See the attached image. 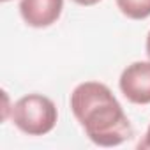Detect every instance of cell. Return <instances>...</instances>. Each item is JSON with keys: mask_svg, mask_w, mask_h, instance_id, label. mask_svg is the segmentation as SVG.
I'll return each instance as SVG.
<instances>
[{"mask_svg": "<svg viewBox=\"0 0 150 150\" xmlns=\"http://www.w3.org/2000/svg\"><path fill=\"white\" fill-rule=\"evenodd\" d=\"M64 9V0H21L20 14L28 27L46 28L53 25Z\"/></svg>", "mask_w": 150, "mask_h": 150, "instance_id": "4", "label": "cell"}, {"mask_svg": "<svg viewBox=\"0 0 150 150\" xmlns=\"http://www.w3.org/2000/svg\"><path fill=\"white\" fill-rule=\"evenodd\" d=\"M146 55H148V58H150V32H148V35H146Z\"/></svg>", "mask_w": 150, "mask_h": 150, "instance_id": "8", "label": "cell"}, {"mask_svg": "<svg viewBox=\"0 0 150 150\" xmlns=\"http://www.w3.org/2000/svg\"><path fill=\"white\" fill-rule=\"evenodd\" d=\"M117 6L131 20H145L150 16V0H117Z\"/></svg>", "mask_w": 150, "mask_h": 150, "instance_id": "5", "label": "cell"}, {"mask_svg": "<svg viewBox=\"0 0 150 150\" xmlns=\"http://www.w3.org/2000/svg\"><path fill=\"white\" fill-rule=\"evenodd\" d=\"M14 125L28 136L48 134L58 118L55 103L41 94H28L18 99L11 110Z\"/></svg>", "mask_w": 150, "mask_h": 150, "instance_id": "2", "label": "cell"}, {"mask_svg": "<svg viewBox=\"0 0 150 150\" xmlns=\"http://www.w3.org/2000/svg\"><path fill=\"white\" fill-rule=\"evenodd\" d=\"M72 2H76V4H80V6H94V4L101 2V0H72Z\"/></svg>", "mask_w": 150, "mask_h": 150, "instance_id": "7", "label": "cell"}, {"mask_svg": "<svg viewBox=\"0 0 150 150\" xmlns=\"http://www.w3.org/2000/svg\"><path fill=\"white\" fill-rule=\"evenodd\" d=\"M2 2H9V0H2Z\"/></svg>", "mask_w": 150, "mask_h": 150, "instance_id": "9", "label": "cell"}, {"mask_svg": "<svg viewBox=\"0 0 150 150\" xmlns=\"http://www.w3.org/2000/svg\"><path fill=\"white\" fill-rule=\"evenodd\" d=\"M71 110L87 136L99 146H117L132 136L127 115L104 83H80L71 94Z\"/></svg>", "mask_w": 150, "mask_h": 150, "instance_id": "1", "label": "cell"}, {"mask_svg": "<svg viewBox=\"0 0 150 150\" xmlns=\"http://www.w3.org/2000/svg\"><path fill=\"white\" fill-rule=\"evenodd\" d=\"M120 92L132 104H150V62H132L118 80Z\"/></svg>", "mask_w": 150, "mask_h": 150, "instance_id": "3", "label": "cell"}, {"mask_svg": "<svg viewBox=\"0 0 150 150\" xmlns=\"http://www.w3.org/2000/svg\"><path fill=\"white\" fill-rule=\"evenodd\" d=\"M138 148H139V150H150V125H148V129H146L145 138L138 143Z\"/></svg>", "mask_w": 150, "mask_h": 150, "instance_id": "6", "label": "cell"}]
</instances>
